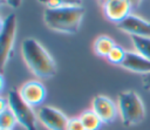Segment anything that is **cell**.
<instances>
[{
	"label": "cell",
	"instance_id": "3",
	"mask_svg": "<svg viewBox=\"0 0 150 130\" xmlns=\"http://www.w3.org/2000/svg\"><path fill=\"white\" fill-rule=\"evenodd\" d=\"M118 112L125 126H132L145 118V107L135 90L121 91L117 96Z\"/></svg>",
	"mask_w": 150,
	"mask_h": 130
},
{
	"label": "cell",
	"instance_id": "11",
	"mask_svg": "<svg viewBox=\"0 0 150 130\" xmlns=\"http://www.w3.org/2000/svg\"><path fill=\"white\" fill-rule=\"evenodd\" d=\"M121 66L127 70L141 73L143 75L150 73V60L139 55L136 52H127L125 60Z\"/></svg>",
	"mask_w": 150,
	"mask_h": 130
},
{
	"label": "cell",
	"instance_id": "12",
	"mask_svg": "<svg viewBox=\"0 0 150 130\" xmlns=\"http://www.w3.org/2000/svg\"><path fill=\"white\" fill-rule=\"evenodd\" d=\"M116 46L115 41L108 36V35H100L96 37L95 42H94V52L98 55V56H103L107 57L108 54L110 53V50Z\"/></svg>",
	"mask_w": 150,
	"mask_h": 130
},
{
	"label": "cell",
	"instance_id": "17",
	"mask_svg": "<svg viewBox=\"0 0 150 130\" xmlns=\"http://www.w3.org/2000/svg\"><path fill=\"white\" fill-rule=\"evenodd\" d=\"M67 130H86L80 117H71L68 119Z\"/></svg>",
	"mask_w": 150,
	"mask_h": 130
},
{
	"label": "cell",
	"instance_id": "18",
	"mask_svg": "<svg viewBox=\"0 0 150 130\" xmlns=\"http://www.w3.org/2000/svg\"><path fill=\"white\" fill-rule=\"evenodd\" d=\"M142 83L145 90H150V73L142 76Z\"/></svg>",
	"mask_w": 150,
	"mask_h": 130
},
{
	"label": "cell",
	"instance_id": "6",
	"mask_svg": "<svg viewBox=\"0 0 150 130\" xmlns=\"http://www.w3.org/2000/svg\"><path fill=\"white\" fill-rule=\"evenodd\" d=\"M19 94L21 98L33 108L39 107L43 103L47 96V90L40 81L30 80L21 84V87L19 88Z\"/></svg>",
	"mask_w": 150,
	"mask_h": 130
},
{
	"label": "cell",
	"instance_id": "20",
	"mask_svg": "<svg viewBox=\"0 0 150 130\" xmlns=\"http://www.w3.org/2000/svg\"><path fill=\"white\" fill-rule=\"evenodd\" d=\"M6 2L8 4V6H11L13 8H18V7H20L22 0H6Z\"/></svg>",
	"mask_w": 150,
	"mask_h": 130
},
{
	"label": "cell",
	"instance_id": "24",
	"mask_svg": "<svg viewBox=\"0 0 150 130\" xmlns=\"http://www.w3.org/2000/svg\"><path fill=\"white\" fill-rule=\"evenodd\" d=\"M0 130H6V129H0Z\"/></svg>",
	"mask_w": 150,
	"mask_h": 130
},
{
	"label": "cell",
	"instance_id": "4",
	"mask_svg": "<svg viewBox=\"0 0 150 130\" xmlns=\"http://www.w3.org/2000/svg\"><path fill=\"white\" fill-rule=\"evenodd\" d=\"M7 100H8L9 108L12 109V111L14 112L18 119V123L25 130H38L36 129L38 117L33 108L21 98L19 90H15V89L9 90Z\"/></svg>",
	"mask_w": 150,
	"mask_h": 130
},
{
	"label": "cell",
	"instance_id": "10",
	"mask_svg": "<svg viewBox=\"0 0 150 130\" xmlns=\"http://www.w3.org/2000/svg\"><path fill=\"white\" fill-rule=\"evenodd\" d=\"M117 28L130 35L150 37V21L134 14H130L123 21L117 23Z\"/></svg>",
	"mask_w": 150,
	"mask_h": 130
},
{
	"label": "cell",
	"instance_id": "22",
	"mask_svg": "<svg viewBox=\"0 0 150 130\" xmlns=\"http://www.w3.org/2000/svg\"><path fill=\"white\" fill-rule=\"evenodd\" d=\"M129 2L131 4L132 8H136V7H138V6H139V4L142 2V0H129Z\"/></svg>",
	"mask_w": 150,
	"mask_h": 130
},
{
	"label": "cell",
	"instance_id": "8",
	"mask_svg": "<svg viewBox=\"0 0 150 130\" xmlns=\"http://www.w3.org/2000/svg\"><path fill=\"white\" fill-rule=\"evenodd\" d=\"M103 123H111L118 115V105L105 95H97L93 100L91 108Z\"/></svg>",
	"mask_w": 150,
	"mask_h": 130
},
{
	"label": "cell",
	"instance_id": "1",
	"mask_svg": "<svg viewBox=\"0 0 150 130\" xmlns=\"http://www.w3.org/2000/svg\"><path fill=\"white\" fill-rule=\"evenodd\" d=\"M21 55L28 69L39 78H50L56 74V62L50 53L34 37L21 42Z\"/></svg>",
	"mask_w": 150,
	"mask_h": 130
},
{
	"label": "cell",
	"instance_id": "19",
	"mask_svg": "<svg viewBox=\"0 0 150 130\" xmlns=\"http://www.w3.org/2000/svg\"><path fill=\"white\" fill-rule=\"evenodd\" d=\"M7 108H9V104H8V100L5 98V97H0V112L6 110Z\"/></svg>",
	"mask_w": 150,
	"mask_h": 130
},
{
	"label": "cell",
	"instance_id": "15",
	"mask_svg": "<svg viewBox=\"0 0 150 130\" xmlns=\"http://www.w3.org/2000/svg\"><path fill=\"white\" fill-rule=\"evenodd\" d=\"M16 123H18V119L11 108H7L6 110L0 112V129L13 130Z\"/></svg>",
	"mask_w": 150,
	"mask_h": 130
},
{
	"label": "cell",
	"instance_id": "7",
	"mask_svg": "<svg viewBox=\"0 0 150 130\" xmlns=\"http://www.w3.org/2000/svg\"><path fill=\"white\" fill-rule=\"evenodd\" d=\"M38 118L49 130H67L69 119L61 110L49 105L41 107L38 110Z\"/></svg>",
	"mask_w": 150,
	"mask_h": 130
},
{
	"label": "cell",
	"instance_id": "21",
	"mask_svg": "<svg viewBox=\"0 0 150 130\" xmlns=\"http://www.w3.org/2000/svg\"><path fill=\"white\" fill-rule=\"evenodd\" d=\"M64 5H81V0H61Z\"/></svg>",
	"mask_w": 150,
	"mask_h": 130
},
{
	"label": "cell",
	"instance_id": "23",
	"mask_svg": "<svg viewBox=\"0 0 150 130\" xmlns=\"http://www.w3.org/2000/svg\"><path fill=\"white\" fill-rule=\"evenodd\" d=\"M5 89V78H4V75L1 74L0 75V90L2 91Z\"/></svg>",
	"mask_w": 150,
	"mask_h": 130
},
{
	"label": "cell",
	"instance_id": "2",
	"mask_svg": "<svg viewBox=\"0 0 150 130\" xmlns=\"http://www.w3.org/2000/svg\"><path fill=\"white\" fill-rule=\"evenodd\" d=\"M84 8L81 5H63L57 8H46L43 11L45 25L59 33L75 34L81 27Z\"/></svg>",
	"mask_w": 150,
	"mask_h": 130
},
{
	"label": "cell",
	"instance_id": "9",
	"mask_svg": "<svg viewBox=\"0 0 150 130\" xmlns=\"http://www.w3.org/2000/svg\"><path fill=\"white\" fill-rule=\"evenodd\" d=\"M102 7L107 19L116 25L129 16L132 8L129 0H103Z\"/></svg>",
	"mask_w": 150,
	"mask_h": 130
},
{
	"label": "cell",
	"instance_id": "13",
	"mask_svg": "<svg viewBox=\"0 0 150 130\" xmlns=\"http://www.w3.org/2000/svg\"><path fill=\"white\" fill-rule=\"evenodd\" d=\"M79 117L86 130H101V125L103 122L93 109L84 110Z\"/></svg>",
	"mask_w": 150,
	"mask_h": 130
},
{
	"label": "cell",
	"instance_id": "5",
	"mask_svg": "<svg viewBox=\"0 0 150 130\" xmlns=\"http://www.w3.org/2000/svg\"><path fill=\"white\" fill-rule=\"evenodd\" d=\"M15 34H16V16L14 13L8 14L1 21V29H0V62L1 68L4 69L6 63L9 61L14 42H15Z\"/></svg>",
	"mask_w": 150,
	"mask_h": 130
},
{
	"label": "cell",
	"instance_id": "16",
	"mask_svg": "<svg viewBox=\"0 0 150 130\" xmlns=\"http://www.w3.org/2000/svg\"><path fill=\"white\" fill-rule=\"evenodd\" d=\"M125 56H127V50L124 48H122L121 46L116 45L110 50V53L108 54L107 60L112 64H120L121 66L123 63V61L125 60Z\"/></svg>",
	"mask_w": 150,
	"mask_h": 130
},
{
	"label": "cell",
	"instance_id": "14",
	"mask_svg": "<svg viewBox=\"0 0 150 130\" xmlns=\"http://www.w3.org/2000/svg\"><path fill=\"white\" fill-rule=\"evenodd\" d=\"M130 39L134 45L135 52L150 60V37L130 35Z\"/></svg>",
	"mask_w": 150,
	"mask_h": 130
}]
</instances>
